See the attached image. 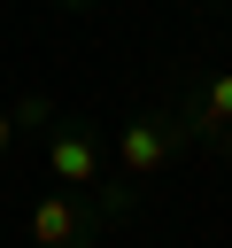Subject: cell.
Listing matches in <instances>:
<instances>
[{
    "mask_svg": "<svg viewBox=\"0 0 232 248\" xmlns=\"http://www.w3.org/2000/svg\"><path fill=\"white\" fill-rule=\"evenodd\" d=\"M8 116H15V132H46L54 124V101L46 93H23V101H8Z\"/></svg>",
    "mask_w": 232,
    "mask_h": 248,
    "instance_id": "obj_5",
    "label": "cell"
},
{
    "mask_svg": "<svg viewBox=\"0 0 232 248\" xmlns=\"http://www.w3.org/2000/svg\"><path fill=\"white\" fill-rule=\"evenodd\" d=\"M101 209H93V194H70V186H54V194H39L31 202V248H93L101 240Z\"/></svg>",
    "mask_w": 232,
    "mask_h": 248,
    "instance_id": "obj_2",
    "label": "cell"
},
{
    "mask_svg": "<svg viewBox=\"0 0 232 248\" xmlns=\"http://www.w3.org/2000/svg\"><path fill=\"white\" fill-rule=\"evenodd\" d=\"M46 178L70 186V194H93L101 186V132L85 116H54L46 124Z\"/></svg>",
    "mask_w": 232,
    "mask_h": 248,
    "instance_id": "obj_4",
    "label": "cell"
},
{
    "mask_svg": "<svg viewBox=\"0 0 232 248\" xmlns=\"http://www.w3.org/2000/svg\"><path fill=\"white\" fill-rule=\"evenodd\" d=\"M193 147V132H186V116H178V101H162V108H139L124 132H116V178H131V186H147L162 163H178Z\"/></svg>",
    "mask_w": 232,
    "mask_h": 248,
    "instance_id": "obj_1",
    "label": "cell"
},
{
    "mask_svg": "<svg viewBox=\"0 0 232 248\" xmlns=\"http://www.w3.org/2000/svg\"><path fill=\"white\" fill-rule=\"evenodd\" d=\"M178 116H186L193 147H209V155L232 163V70H201V78L178 93Z\"/></svg>",
    "mask_w": 232,
    "mask_h": 248,
    "instance_id": "obj_3",
    "label": "cell"
},
{
    "mask_svg": "<svg viewBox=\"0 0 232 248\" xmlns=\"http://www.w3.org/2000/svg\"><path fill=\"white\" fill-rule=\"evenodd\" d=\"M193 8H232V0H193Z\"/></svg>",
    "mask_w": 232,
    "mask_h": 248,
    "instance_id": "obj_8",
    "label": "cell"
},
{
    "mask_svg": "<svg viewBox=\"0 0 232 248\" xmlns=\"http://www.w3.org/2000/svg\"><path fill=\"white\" fill-rule=\"evenodd\" d=\"M8 147H15V116L0 108V163H8Z\"/></svg>",
    "mask_w": 232,
    "mask_h": 248,
    "instance_id": "obj_6",
    "label": "cell"
},
{
    "mask_svg": "<svg viewBox=\"0 0 232 248\" xmlns=\"http://www.w3.org/2000/svg\"><path fill=\"white\" fill-rule=\"evenodd\" d=\"M54 8H101V0H54Z\"/></svg>",
    "mask_w": 232,
    "mask_h": 248,
    "instance_id": "obj_7",
    "label": "cell"
}]
</instances>
